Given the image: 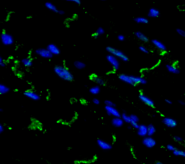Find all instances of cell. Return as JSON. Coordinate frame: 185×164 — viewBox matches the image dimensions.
<instances>
[{"label":"cell","mask_w":185,"mask_h":164,"mask_svg":"<svg viewBox=\"0 0 185 164\" xmlns=\"http://www.w3.org/2000/svg\"><path fill=\"white\" fill-rule=\"evenodd\" d=\"M54 72L58 77L68 82L73 80V74L65 66L57 65L54 67Z\"/></svg>","instance_id":"obj_1"},{"label":"cell","mask_w":185,"mask_h":164,"mask_svg":"<svg viewBox=\"0 0 185 164\" xmlns=\"http://www.w3.org/2000/svg\"><path fill=\"white\" fill-rule=\"evenodd\" d=\"M106 51H108L110 54H112L114 56H115L116 57H117L119 59L122 60L123 62H128L129 61V58L128 56L126 55L121 50L116 49L115 48H113L111 46H108L106 47Z\"/></svg>","instance_id":"obj_2"},{"label":"cell","mask_w":185,"mask_h":164,"mask_svg":"<svg viewBox=\"0 0 185 164\" xmlns=\"http://www.w3.org/2000/svg\"><path fill=\"white\" fill-rule=\"evenodd\" d=\"M1 41L4 46H11L14 43V38L10 33L7 32H3L1 35Z\"/></svg>","instance_id":"obj_3"},{"label":"cell","mask_w":185,"mask_h":164,"mask_svg":"<svg viewBox=\"0 0 185 164\" xmlns=\"http://www.w3.org/2000/svg\"><path fill=\"white\" fill-rule=\"evenodd\" d=\"M106 59L108 61V62L112 65L113 70L114 71L119 70V59L115 56L112 55V54H108L106 56Z\"/></svg>","instance_id":"obj_4"},{"label":"cell","mask_w":185,"mask_h":164,"mask_svg":"<svg viewBox=\"0 0 185 164\" xmlns=\"http://www.w3.org/2000/svg\"><path fill=\"white\" fill-rule=\"evenodd\" d=\"M35 54L37 55H39V56H41L42 58H44V59H51L53 57V55L49 51V49H38L35 50Z\"/></svg>","instance_id":"obj_5"},{"label":"cell","mask_w":185,"mask_h":164,"mask_svg":"<svg viewBox=\"0 0 185 164\" xmlns=\"http://www.w3.org/2000/svg\"><path fill=\"white\" fill-rule=\"evenodd\" d=\"M105 110L108 116H111L113 117H121L120 112L115 108V106H106Z\"/></svg>","instance_id":"obj_6"},{"label":"cell","mask_w":185,"mask_h":164,"mask_svg":"<svg viewBox=\"0 0 185 164\" xmlns=\"http://www.w3.org/2000/svg\"><path fill=\"white\" fill-rule=\"evenodd\" d=\"M143 144L148 148H153L156 145V141L153 137L147 136L143 138Z\"/></svg>","instance_id":"obj_7"},{"label":"cell","mask_w":185,"mask_h":164,"mask_svg":"<svg viewBox=\"0 0 185 164\" xmlns=\"http://www.w3.org/2000/svg\"><path fill=\"white\" fill-rule=\"evenodd\" d=\"M24 95L25 97L30 98V99H31L33 101H39V100H40V98H41L40 95L38 94L35 91H31V90H27V91H25Z\"/></svg>","instance_id":"obj_8"},{"label":"cell","mask_w":185,"mask_h":164,"mask_svg":"<svg viewBox=\"0 0 185 164\" xmlns=\"http://www.w3.org/2000/svg\"><path fill=\"white\" fill-rule=\"evenodd\" d=\"M139 98H140V101L143 102V103H145V105L148 106H150V107H154L155 104H154L153 101L151 98H149V97H147V96L145 95V94H143V93H141L140 94V95H139Z\"/></svg>","instance_id":"obj_9"},{"label":"cell","mask_w":185,"mask_h":164,"mask_svg":"<svg viewBox=\"0 0 185 164\" xmlns=\"http://www.w3.org/2000/svg\"><path fill=\"white\" fill-rule=\"evenodd\" d=\"M163 123L164 124L165 126L169 128H174L177 125V122L171 117H164L163 119Z\"/></svg>","instance_id":"obj_10"},{"label":"cell","mask_w":185,"mask_h":164,"mask_svg":"<svg viewBox=\"0 0 185 164\" xmlns=\"http://www.w3.org/2000/svg\"><path fill=\"white\" fill-rule=\"evenodd\" d=\"M97 144H98V147L103 150H109L112 148V145L111 144L107 143L105 140H101V139L97 140Z\"/></svg>","instance_id":"obj_11"},{"label":"cell","mask_w":185,"mask_h":164,"mask_svg":"<svg viewBox=\"0 0 185 164\" xmlns=\"http://www.w3.org/2000/svg\"><path fill=\"white\" fill-rule=\"evenodd\" d=\"M152 43L154 46L155 48H156L158 50H159L160 51H166V46H165V44L164 43H162L160 41H158L157 39H153L152 40Z\"/></svg>","instance_id":"obj_12"},{"label":"cell","mask_w":185,"mask_h":164,"mask_svg":"<svg viewBox=\"0 0 185 164\" xmlns=\"http://www.w3.org/2000/svg\"><path fill=\"white\" fill-rule=\"evenodd\" d=\"M119 79L121 81L125 83H127L129 84V85L135 86V84H134L132 80L131 75H127V74H120L119 75Z\"/></svg>","instance_id":"obj_13"},{"label":"cell","mask_w":185,"mask_h":164,"mask_svg":"<svg viewBox=\"0 0 185 164\" xmlns=\"http://www.w3.org/2000/svg\"><path fill=\"white\" fill-rule=\"evenodd\" d=\"M138 135L142 137H145L147 136V126L145 124H140L137 129Z\"/></svg>","instance_id":"obj_14"},{"label":"cell","mask_w":185,"mask_h":164,"mask_svg":"<svg viewBox=\"0 0 185 164\" xmlns=\"http://www.w3.org/2000/svg\"><path fill=\"white\" fill-rule=\"evenodd\" d=\"M131 77H132V80L135 85H145L147 83L146 80L144 77H140V76L131 75Z\"/></svg>","instance_id":"obj_15"},{"label":"cell","mask_w":185,"mask_h":164,"mask_svg":"<svg viewBox=\"0 0 185 164\" xmlns=\"http://www.w3.org/2000/svg\"><path fill=\"white\" fill-rule=\"evenodd\" d=\"M47 49H49V51L54 56L59 55L60 54V49L58 48V46H56L54 43H50L47 46Z\"/></svg>","instance_id":"obj_16"},{"label":"cell","mask_w":185,"mask_h":164,"mask_svg":"<svg viewBox=\"0 0 185 164\" xmlns=\"http://www.w3.org/2000/svg\"><path fill=\"white\" fill-rule=\"evenodd\" d=\"M112 124L114 126L119 128L124 125V122L123 121V119L121 117H113L112 120Z\"/></svg>","instance_id":"obj_17"},{"label":"cell","mask_w":185,"mask_h":164,"mask_svg":"<svg viewBox=\"0 0 185 164\" xmlns=\"http://www.w3.org/2000/svg\"><path fill=\"white\" fill-rule=\"evenodd\" d=\"M91 80L96 84H98V85H99V86H104L106 84V81L103 78L98 77L97 75H93L91 77Z\"/></svg>","instance_id":"obj_18"},{"label":"cell","mask_w":185,"mask_h":164,"mask_svg":"<svg viewBox=\"0 0 185 164\" xmlns=\"http://www.w3.org/2000/svg\"><path fill=\"white\" fill-rule=\"evenodd\" d=\"M135 35L136 36V38L138 40H140V41L144 42V43H147L149 41V39L147 37L146 35L144 34L143 33L140 31H137L135 33Z\"/></svg>","instance_id":"obj_19"},{"label":"cell","mask_w":185,"mask_h":164,"mask_svg":"<svg viewBox=\"0 0 185 164\" xmlns=\"http://www.w3.org/2000/svg\"><path fill=\"white\" fill-rule=\"evenodd\" d=\"M159 15H160V12L156 8L153 7V8L150 9V10L148 12V17H150V18H156L159 17Z\"/></svg>","instance_id":"obj_20"},{"label":"cell","mask_w":185,"mask_h":164,"mask_svg":"<svg viewBox=\"0 0 185 164\" xmlns=\"http://www.w3.org/2000/svg\"><path fill=\"white\" fill-rule=\"evenodd\" d=\"M166 69L167 70L172 74H179V70L176 66H175L173 64H166Z\"/></svg>","instance_id":"obj_21"},{"label":"cell","mask_w":185,"mask_h":164,"mask_svg":"<svg viewBox=\"0 0 185 164\" xmlns=\"http://www.w3.org/2000/svg\"><path fill=\"white\" fill-rule=\"evenodd\" d=\"M45 6L47 9H49V10L54 12H56V13H58V12H59V10H58V9L56 8V6H55L54 4L51 3V2H46Z\"/></svg>","instance_id":"obj_22"},{"label":"cell","mask_w":185,"mask_h":164,"mask_svg":"<svg viewBox=\"0 0 185 164\" xmlns=\"http://www.w3.org/2000/svg\"><path fill=\"white\" fill-rule=\"evenodd\" d=\"M121 118L123 119V121L124 122V123H127V124H130V123L132 122L130 115H128L125 112H123V113L121 114Z\"/></svg>","instance_id":"obj_23"},{"label":"cell","mask_w":185,"mask_h":164,"mask_svg":"<svg viewBox=\"0 0 185 164\" xmlns=\"http://www.w3.org/2000/svg\"><path fill=\"white\" fill-rule=\"evenodd\" d=\"M156 132V129L153 124H149L147 126V136L152 137Z\"/></svg>","instance_id":"obj_24"},{"label":"cell","mask_w":185,"mask_h":164,"mask_svg":"<svg viewBox=\"0 0 185 164\" xmlns=\"http://www.w3.org/2000/svg\"><path fill=\"white\" fill-rule=\"evenodd\" d=\"M135 20L137 23H139V24H147L149 22L147 18H144V17H137L135 18Z\"/></svg>","instance_id":"obj_25"},{"label":"cell","mask_w":185,"mask_h":164,"mask_svg":"<svg viewBox=\"0 0 185 164\" xmlns=\"http://www.w3.org/2000/svg\"><path fill=\"white\" fill-rule=\"evenodd\" d=\"M22 64L24 65L25 67H31L33 65V61L31 58H25L23 59L21 61Z\"/></svg>","instance_id":"obj_26"},{"label":"cell","mask_w":185,"mask_h":164,"mask_svg":"<svg viewBox=\"0 0 185 164\" xmlns=\"http://www.w3.org/2000/svg\"><path fill=\"white\" fill-rule=\"evenodd\" d=\"M10 91V88L7 87V85H5L4 84H1L0 85V94L4 95L9 93Z\"/></svg>","instance_id":"obj_27"},{"label":"cell","mask_w":185,"mask_h":164,"mask_svg":"<svg viewBox=\"0 0 185 164\" xmlns=\"http://www.w3.org/2000/svg\"><path fill=\"white\" fill-rule=\"evenodd\" d=\"M101 91V88L99 85H95L90 88V93L93 95H98Z\"/></svg>","instance_id":"obj_28"},{"label":"cell","mask_w":185,"mask_h":164,"mask_svg":"<svg viewBox=\"0 0 185 164\" xmlns=\"http://www.w3.org/2000/svg\"><path fill=\"white\" fill-rule=\"evenodd\" d=\"M173 154L176 156H181V157H185V150H179V149H175L173 151Z\"/></svg>","instance_id":"obj_29"},{"label":"cell","mask_w":185,"mask_h":164,"mask_svg":"<svg viewBox=\"0 0 185 164\" xmlns=\"http://www.w3.org/2000/svg\"><path fill=\"white\" fill-rule=\"evenodd\" d=\"M75 66L77 68V70H83L85 67V64L83 62H81V61H77L75 62L74 64Z\"/></svg>","instance_id":"obj_30"},{"label":"cell","mask_w":185,"mask_h":164,"mask_svg":"<svg viewBox=\"0 0 185 164\" xmlns=\"http://www.w3.org/2000/svg\"><path fill=\"white\" fill-rule=\"evenodd\" d=\"M105 33V31L103 30V28H98V29H97V31H95V33L93 35V37H95V38H96V37H98V36H100V35H102L103 33Z\"/></svg>","instance_id":"obj_31"},{"label":"cell","mask_w":185,"mask_h":164,"mask_svg":"<svg viewBox=\"0 0 185 164\" xmlns=\"http://www.w3.org/2000/svg\"><path fill=\"white\" fill-rule=\"evenodd\" d=\"M131 119H132V122H139V117L135 114H131ZM131 124V123H130Z\"/></svg>","instance_id":"obj_32"},{"label":"cell","mask_w":185,"mask_h":164,"mask_svg":"<svg viewBox=\"0 0 185 164\" xmlns=\"http://www.w3.org/2000/svg\"><path fill=\"white\" fill-rule=\"evenodd\" d=\"M176 32L178 33V34L179 35H181L182 37L185 38V31L184 30H182L181 28H178L176 29Z\"/></svg>","instance_id":"obj_33"},{"label":"cell","mask_w":185,"mask_h":164,"mask_svg":"<svg viewBox=\"0 0 185 164\" xmlns=\"http://www.w3.org/2000/svg\"><path fill=\"white\" fill-rule=\"evenodd\" d=\"M139 49H140V51H142L143 53H145V54H148L149 53V50L147 49L145 46H140Z\"/></svg>","instance_id":"obj_34"},{"label":"cell","mask_w":185,"mask_h":164,"mask_svg":"<svg viewBox=\"0 0 185 164\" xmlns=\"http://www.w3.org/2000/svg\"><path fill=\"white\" fill-rule=\"evenodd\" d=\"M105 104H106V106H115L114 103L112 102V101H110V100H106V101H105Z\"/></svg>","instance_id":"obj_35"},{"label":"cell","mask_w":185,"mask_h":164,"mask_svg":"<svg viewBox=\"0 0 185 164\" xmlns=\"http://www.w3.org/2000/svg\"><path fill=\"white\" fill-rule=\"evenodd\" d=\"M166 149H167L168 150H169V151H172V152H173V151L176 149V147H175L174 145H171V144H168V145H166Z\"/></svg>","instance_id":"obj_36"},{"label":"cell","mask_w":185,"mask_h":164,"mask_svg":"<svg viewBox=\"0 0 185 164\" xmlns=\"http://www.w3.org/2000/svg\"><path fill=\"white\" fill-rule=\"evenodd\" d=\"M0 66L4 67L6 66V61L2 57H0Z\"/></svg>","instance_id":"obj_37"},{"label":"cell","mask_w":185,"mask_h":164,"mask_svg":"<svg viewBox=\"0 0 185 164\" xmlns=\"http://www.w3.org/2000/svg\"><path fill=\"white\" fill-rule=\"evenodd\" d=\"M174 141H176V143H182L183 142V140H182V138H181L179 136H174Z\"/></svg>","instance_id":"obj_38"},{"label":"cell","mask_w":185,"mask_h":164,"mask_svg":"<svg viewBox=\"0 0 185 164\" xmlns=\"http://www.w3.org/2000/svg\"><path fill=\"white\" fill-rule=\"evenodd\" d=\"M67 2H74V3L77 4H80L81 1L80 0H65Z\"/></svg>","instance_id":"obj_39"},{"label":"cell","mask_w":185,"mask_h":164,"mask_svg":"<svg viewBox=\"0 0 185 164\" xmlns=\"http://www.w3.org/2000/svg\"><path fill=\"white\" fill-rule=\"evenodd\" d=\"M118 40L120 41H124L125 40V37L124 35H118Z\"/></svg>","instance_id":"obj_40"},{"label":"cell","mask_w":185,"mask_h":164,"mask_svg":"<svg viewBox=\"0 0 185 164\" xmlns=\"http://www.w3.org/2000/svg\"><path fill=\"white\" fill-rule=\"evenodd\" d=\"M93 103L95 105H99L100 104V101L98 100V98H94V99L93 100Z\"/></svg>","instance_id":"obj_41"},{"label":"cell","mask_w":185,"mask_h":164,"mask_svg":"<svg viewBox=\"0 0 185 164\" xmlns=\"http://www.w3.org/2000/svg\"><path fill=\"white\" fill-rule=\"evenodd\" d=\"M4 130V127L3 124H0V133H2Z\"/></svg>","instance_id":"obj_42"},{"label":"cell","mask_w":185,"mask_h":164,"mask_svg":"<svg viewBox=\"0 0 185 164\" xmlns=\"http://www.w3.org/2000/svg\"><path fill=\"white\" fill-rule=\"evenodd\" d=\"M165 101L168 104H172V101H171V100H169V99H165Z\"/></svg>","instance_id":"obj_43"},{"label":"cell","mask_w":185,"mask_h":164,"mask_svg":"<svg viewBox=\"0 0 185 164\" xmlns=\"http://www.w3.org/2000/svg\"><path fill=\"white\" fill-rule=\"evenodd\" d=\"M64 13H65V12H64V11L60 10H59V12H58V14H62H62H64Z\"/></svg>","instance_id":"obj_44"},{"label":"cell","mask_w":185,"mask_h":164,"mask_svg":"<svg viewBox=\"0 0 185 164\" xmlns=\"http://www.w3.org/2000/svg\"><path fill=\"white\" fill-rule=\"evenodd\" d=\"M179 103L182 106H185V102H184L183 101H179Z\"/></svg>","instance_id":"obj_45"},{"label":"cell","mask_w":185,"mask_h":164,"mask_svg":"<svg viewBox=\"0 0 185 164\" xmlns=\"http://www.w3.org/2000/svg\"><path fill=\"white\" fill-rule=\"evenodd\" d=\"M156 164H164L163 163H161V162H160V161H157L156 163Z\"/></svg>","instance_id":"obj_46"},{"label":"cell","mask_w":185,"mask_h":164,"mask_svg":"<svg viewBox=\"0 0 185 164\" xmlns=\"http://www.w3.org/2000/svg\"><path fill=\"white\" fill-rule=\"evenodd\" d=\"M101 1H103V2H105V1H106V0H101Z\"/></svg>","instance_id":"obj_47"}]
</instances>
